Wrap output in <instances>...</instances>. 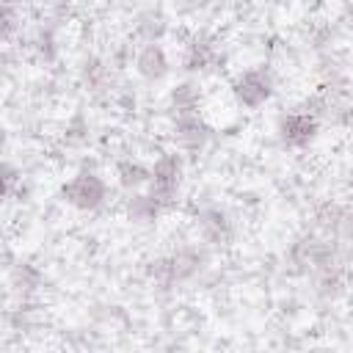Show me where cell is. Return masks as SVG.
Listing matches in <instances>:
<instances>
[{"label": "cell", "mask_w": 353, "mask_h": 353, "mask_svg": "<svg viewBox=\"0 0 353 353\" xmlns=\"http://www.w3.org/2000/svg\"><path fill=\"white\" fill-rule=\"evenodd\" d=\"M168 17L160 8H143L135 14L132 19V36L138 44H149V41H163L168 36Z\"/></svg>", "instance_id": "obj_16"}, {"label": "cell", "mask_w": 353, "mask_h": 353, "mask_svg": "<svg viewBox=\"0 0 353 353\" xmlns=\"http://www.w3.org/2000/svg\"><path fill=\"white\" fill-rule=\"evenodd\" d=\"M210 270V248L204 243H182L146 262V279L163 292L182 290Z\"/></svg>", "instance_id": "obj_1"}, {"label": "cell", "mask_w": 353, "mask_h": 353, "mask_svg": "<svg viewBox=\"0 0 353 353\" xmlns=\"http://www.w3.org/2000/svg\"><path fill=\"white\" fill-rule=\"evenodd\" d=\"M190 229L199 243H204L210 251H223L234 243V221L226 207L221 204H204L196 207L190 215Z\"/></svg>", "instance_id": "obj_6"}, {"label": "cell", "mask_w": 353, "mask_h": 353, "mask_svg": "<svg viewBox=\"0 0 353 353\" xmlns=\"http://www.w3.org/2000/svg\"><path fill=\"white\" fill-rule=\"evenodd\" d=\"M229 94H232V99H234L237 108H243V110H259V108H265L273 99V94H276V77L262 63L259 66H245V69H240L232 77Z\"/></svg>", "instance_id": "obj_5"}, {"label": "cell", "mask_w": 353, "mask_h": 353, "mask_svg": "<svg viewBox=\"0 0 353 353\" xmlns=\"http://www.w3.org/2000/svg\"><path fill=\"white\" fill-rule=\"evenodd\" d=\"M168 141L182 154H201L212 141V127L201 113H182L171 116L168 124Z\"/></svg>", "instance_id": "obj_11"}, {"label": "cell", "mask_w": 353, "mask_h": 353, "mask_svg": "<svg viewBox=\"0 0 353 353\" xmlns=\"http://www.w3.org/2000/svg\"><path fill=\"white\" fill-rule=\"evenodd\" d=\"M116 174V185L124 190V193H132V190H143L149 185V176H152V165H146L143 160L138 157H121L113 168Z\"/></svg>", "instance_id": "obj_17"}, {"label": "cell", "mask_w": 353, "mask_h": 353, "mask_svg": "<svg viewBox=\"0 0 353 353\" xmlns=\"http://www.w3.org/2000/svg\"><path fill=\"white\" fill-rule=\"evenodd\" d=\"M320 130H323V121L303 102L290 108V110H284L276 119V138L281 141L284 149H295V152L309 149L320 138Z\"/></svg>", "instance_id": "obj_7"}, {"label": "cell", "mask_w": 353, "mask_h": 353, "mask_svg": "<svg viewBox=\"0 0 353 353\" xmlns=\"http://www.w3.org/2000/svg\"><path fill=\"white\" fill-rule=\"evenodd\" d=\"M132 69L141 80L146 83H163L171 74V55L163 47V41H149V44H138L132 52Z\"/></svg>", "instance_id": "obj_13"}, {"label": "cell", "mask_w": 353, "mask_h": 353, "mask_svg": "<svg viewBox=\"0 0 353 353\" xmlns=\"http://www.w3.org/2000/svg\"><path fill=\"white\" fill-rule=\"evenodd\" d=\"M0 6L3 8H19V11H25L30 6V0H0Z\"/></svg>", "instance_id": "obj_21"}, {"label": "cell", "mask_w": 353, "mask_h": 353, "mask_svg": "<svg viewBox=\"0 0 353 353\" xmlns=\"http://www.w3.org/2000/svg\"><path fill=\"white\" fill-rule=\"evenodd\" d=\"M185 154L179 149H165L152 160V176L146 190L163 204L165 212L176 210L182 201V188H185Z\"/></svg>", "instance_id": "obj_3"}, {"label": "cell", "mask_w": 353, "mask_h": 353, "mask_svg": "<svg viewBox=\"0 0 353 353\" xmlns=\"http://www.w3.org/2000/svg\"><path fill=\"white\" fill-rule=\"evenodd\" d=\"M119 66L113 63V58L108 55H99V52H88L80 66H77V77H80V85L83 91L91 97V99H110L116 94V85H119Z\"/></svg>", "instance_id": "obj_8"}, {"label": "cell", "mask_w": 353, "mask_h": 353, "mask_svg": "<svg viewBox=\"0 0 353 353\" xmlns=\"http://www.w3.org/2000/svg\"><path fill=\"white\" fill-rule=\"evenodd\" d=\"M121 212H124V221L132 223V226H138V229L154 226L165 215L163 204L149 190H132V193H127V199L121 204Z\"/></svg>", "instance_id": "obj_14"}, {"label": "cell", "mask_w": 353, "mask_h": 353, "mask_svg": "<svg viewBox=\"0 0 353 353\" xmlns=\"http://www.w3.org/2000/svg\"><path fill=\"white\" fill-rule=\"evenodd\" d=\"M36 3H39V17L61 22V25L69 19L72 6H74V0H36Z\"/></svg>", "instance_id": "obj_20"}, {"label": "cell", "mask_w": 353, "mask_h": 353, "mask_svg": "<svg viewBox=\"0 0 353 353\" xmlns=\"http://www.w3.org/2000/svg\"><path fill=\"white\" fill-rule=\"evenodd\" d=\"M22 41H25L28 58H30L36 66L50 69V66H55V63L61 61V22L36 17L33 28L25 30Z\"/></svg>", "instance_id": "obj_10"}, {"label": "cell", "mask_w": 353, "mask_h": 353, "mask_svg": "<svg viewBox=\"0 0 353 353\" xmlns=\"http://www.w3.org/2000/svg\"><path fill=\"white\" fill-rule=\"evenodd\" d=\"M3 193H6L8 201H14V199H25V196H28L25 171H22V165H17V163H11V160L3 163Z\"/></svg>", "instance_id": "obj_18"}, {"label": "cell", "mask_w": 353, "mask_h": 353, "mask_svg": "<svg viewBox=\"0 0 353 353\" xmlns=\"http://www.w3.org/2000/svg\"><path fill=\"white\" fill-rule=\"evenodd\" d=\"M312 221H314V229L320 234H325V237H331L339 245L353 251V204L325 199L314 207Z\"/></svg>", "instance_id": "obj_9"}, {"label": "cell", "mask_w": 353, "mask_h": 353, "mask_svg": "<svg viewBox=\"0 0 353 353\" xmlns=\"http://www.w3.org/2000/svg\"><path fill=\"white\" fill-rule=\"evenodd\" d=\"M347 182H350V188H353V168H350V174H347Z\"/></svg>", "instance_id": "obj_22"}, {"label": "cell", "mask_w": 353, "mask_h": 353, "mask_svg": "<svg viewBox=\"0 0 353 353\" xmlns=\"http://www.w3.org/2000/svg\"><path fill=\"white\" fill-rule=\"evenodd\" d=\"M58 199L66 207H72L74 212L91 215V212H99L110 201V185H108V179L99 171H94V168H77L74 174H69L61 182Z\"/></svg>", "instance_id": "obj_2"}, {"label": "cell", "mask_w": 353, "mask_h": 353, "mask_svg": "<svg viewBox=\"0 0 353 353\" xmlns=\"http://www.w3.org/2000/svg\"><path fill=\"white\" fill-rule=\"evenodd\" d=\"M88 135H91L88 119H85L83 113H72V119H69L66 127H63V141H66L69 146H83V143H88Z\"/></svg>", "instance_id": "obj_19"}, {"label": "cell", "mask_w": 353, "mask_h": 353, "mask_svg": "<svg viewBox=\"0 0 353 353\" xmlns=\"http://www.w3.org/2000/svg\"><path fill=\"white\" fill-rule=\"evenodd\" d=\"M179 63L182 72L190 77H207L223 69L226 63V52L223 44L218 41L215 33L210 30H193L185 41H182V52H179Z\"/></svg>", "instance_id": "obj_4"}, {"label": "cell", "mask_w": 353, "mask_h": 353, "mask_svg": "<svg viewBox=\"0 0 353 353\" xmlns=\"http://www.w3.org/2000/svg\"><path fill=\"white\" fill-rule=\"evenodd\" d=\"M6 284L8 301H39L44 290V270L33 259H14L11 251H6Z\"/></svg>", "instance_id": "obj_12"}, {"label": "cell", "mask_w": 353, "mask_h": 353, "mask_svg": "<svg viewBox=\"0 0 353 353\" xmlns=\"http://www.w3.org/2000/svg\"><path fill=\"white\" fill-rule=\"evenodd\" d=\"M201 102H204V88L199 77H185L176 80L168 94H165V108L168 116H182V113H201Z\"/></svg>", "instance_id": "obj_15"}]
</instances>
